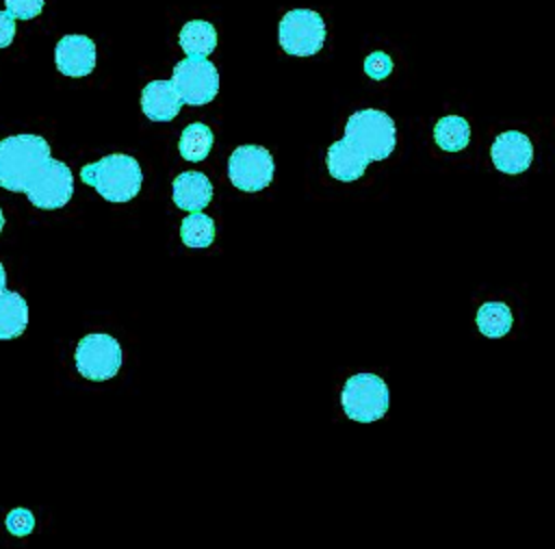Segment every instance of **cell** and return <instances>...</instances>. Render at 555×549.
<instances>
[{
    "label": "cell",
    "mask_w": 555,
    "mask_h": 549,
    "mask_svg": "<svg viewBox=\"0 0 555 549\" xmlns=\"http://www.w3.org/2000/svg\"><path fill=\"white\" fill-rule=\"evenodd\" d=\"M0 187L26 193L39 210H56L74 195V174L63 161L52 158L43 137L13 135L0 141Z\"/></svg>",
    "instance_id": "6da1fadb"
},
{
    "label": "cell",
    "mask_w": 555,
    "mask_h": 549,
    "mask_svg": "<svg viewBox=\"0 0 555 549\" xmlns=\"http://www.w3.org/2000/svg\"><path fill=\"white\" fill-rule=\"evenodd\" d=\"M397 145L392 117L377 108H360L347 117L343 139L325 152V165L334 180L353 182L375 161H386Z\"/></svg>",
    "instance_id": "7a4b0ae2"
},
{
    "label": "cell",
    "mask_w": 555,
    "mask_h": 549,
    "mask_svg": "<svg viewBox=\"0 0 555 549\" xmlns=\"http://www.w3.org/2000/svg\"><path fill=\"white\" fill-rule=\"evenodd\" d=\"M80 180L85 184H91L106 202L121 204L139 195L143 184V171L134 156L115 152L85 165L80 169Z\"/></svg>",
    "instance_id": "3957f363"
},
{
    "label": "cell",
    "mask_w": 555,
    "mask_h": 549,
    "mask_svg": "<svg viewBox=\"0 0 555 549\" xmlns=\"http://www.w3.org/2000/svg\"><path fill=\"white\" fill-rule=\"evenodd\" d=\"M343 412L358 423H373L388 412V384L375 373H356L347 378L340 391Z\"/></svg>",
    "instance_id": "277c9868"
},
{
    "label": "cell",
    "mask_w": 555,
    "mask_h": 549,
    "mask_svg": "<svg viewBox=\"0 0 555 549\" xmlns=\"http://www.w3.org/2000/svg\"><path fill=\"white\" fill-rule=\"evenodd\" d=\"M325 22L312 9H291L282 15L278 26L280 48L291 56H312L325 43Z\"/></svg>",
    "instance_id": "5b68a950"
},
{
    "label": "cell",
    "mask_w": 555,
    "mask_h": 549,
    "mask_svg": "<svg viewBox=\"0 0 555 549\" xmlns=\"http://www.w3.org/2000/svg\"><path fill=\"white\" fill-rule=\"evenodd\" d=\"M74 362L78 373L85 380L104 382L119 373L124 362V352L115 336L104 332H93L78 341L74 352Z\"/></svg>",
    "instance_id": "8992f818"
},
{
    "label": "cell",
    "mask_w": 555,
    "mask_h": 549,
    "mask_svg": "<svg viewBox=\"0 0 555 549\" xmlns=\"http://www.w3.org/2000/svg\"><path fill=\"white\" fill-rule=\"evenodd\" d=\"M182 100L189 106H204L215 100L219 91V72L208 59L186 56L173 65L169 78Z\"/></svg>",
    "instance_id": "52a82bcc"
},
{
    "label": "cell",
    "mask_w": 555,
    "mask_h": 549,
    "mask_svg": "<svg viewBox=\"0 0 555 549\" xmlns=\"http://www.w3.org/2000/svg\"><path fill=\"white\" fill-rule=\"evenodd\" d=\"M273 156L262 145H238L228 158V178L236 189L245 193H258L267 189L273 180Z\"/></svg>",
    "instance_id": "ba28073f"
},
{
    "label": "cell",
    "mask_w": 555,
    "mask_h": 549,
    "mask_svg": "<svg viewBox=\"0 0 555 549\" xmlns=\"http://www.w3.org/2000/svg\"><path fill=\"white\" fill-rule=\"evenodd\" d=\"M490 158L499 171L518 176L527 171L533 163V143L525 132L505 130L494 139L490 148Z\"/></svg>",
    "instance_id": "9c48e42d"
},
{
    "label": "cell",
    "mask_w": 555,
    "mask_h": 549,
    "mask_svg": "<svg viewBox=\"0 0 555 549\" xmlns=\"http://www.w3.org/2000/svg\"><path fill=\"white\" fill-rule=\"evenodd\" d=\"M54 63L63 76L82 78L95 69V43L87 35H65L54 48Z\"/></svg>",
    "instance_id": "30bf717a"
},
{
    "label": "cell",
    "mask_w": 555,
    "mask_h": 549,
    "mask_svg": "<svg viewBox=\"0 0 555 549\" xmlns=\"http://www.w3.org/2000/svg\"><path fill=\"white\" fill-rule=\"evenodd\" d=\"M182 100L171 80H150L141 91V111L152 122H171L178 117Z\"/></svg>",
    "instance_id": "8fae6325"
},
{
    "label": "cell",
    "mask_w": 555,
    "mask_h": 549,
    "mask_svg": "<svg viewBox=\"0 0 555 549\" xmlns=\"http://www.w3.org/2000/svg\"><path fill=\"white\" fill-rule=\"evenodd\" d=\"M171 197L186 213L202 210L212 200V182L202 171H182L171 182Z\"/></svg>",
    "instance_id": "7c38bea8"
},
{
    "label": "cell",
    "mask_w": 555,
    "mask_h": 549,
    "mask_svg": "<svg viewBox=\"0 0 555 549\" xmlns=\"http://www.w3.org/2000/svg\"><path fill=\"white\" fill-rule=\"evenodd\" d=\"M28 325V304L17 291L0 293V341L17 339Z\"/></svg>",
    "instance_id": "4fadbf2b"
},
{
    "label": "cell",
    "mask_w": 555,
    "mask_h": 549,
    "mask_svg": "<svg viewBox=\"0 0 555 549\" xmlns=\"http://www.w3.org/2000/svg\"><path fill=\"white\" fill-rule=\"evenodd\" d=\"M178 41L186 56L208 59V54L217 48V30L206 20H191L182 26Z\"/></svg>",
    "instance_id": "5bb4252c"
},
{
    "label": "cell",
    "mask_w": 555,
    "mask_h": 549,
    "mask_svg": "<svg viewBox=\"0 0 555 549\" xmlns=\"http://www.w3.org/2000/svg\"><path fill=\"white\" fill-rule=\"evenodd\" d=\"M434 141L444 152H460L470 143V124L460 115H444L434 124Z\"/></svg>",
    "instance_id": "9a60e30c"
},
{
    "label": "cell",
    "mask_w": 555,
    "mask_h": 549,
    "mask_svg": "<svg viewBox=\"0 0 555 549\" xmlns=\"http://www.w3.org/2000/svg\"><path fill=\"white\" fill-rule=\"evenodd\" d=\"M212 143H215L212 130L202 122H193L182 130L180 141H178V150H180V156L184 161L202 163L210 154Z\"/></svg>",
    "instance_id": "2e32d148"
},
{
    "label": "cell",
    "mask_w": 555,
    "mask_h": 549,
    "mask_svg": "<svg viewBox=\"0 0 555 549\" xmlns=\"http://www.w3.org/2000/svg\"><path fill=\"white\" fill-rule=\"evenodd\" d=\"M477 328L488 339H501L512 330L514 315L507 304L503 302H486L477 310Z\"/></svg>",
    "instance_id": "e0dca14e"
},
{
    "label": "cell",
    "mask_w": 555,
    "mask_h": 549,
    "mask_svg": "<svg viewBox=\"0 0 555 549\" xmlns=\"http://www.w3.org/2000/svg\"><path fill=\"white\" fill-rule=\"evenodd\" d=\"M180 239L186 247H208L215 241V219L202 210L189 213L180 224Z\"/></svg>",
    "instance_id": "ac0fdd59"
},
{
    "label": "cell",
    "mask_w": 555,
    "mask_h": 549,
    "mask_svg": "<svg viewBox=\"0 0 555 549\" xmlns=\"http://www.w3.org/2000/svg\"><path fill=\"white\" fill-rule=\"evenodd\" d=\"M35 527V516L30 510L26 508H15L7 514V529L13 534V536H28Z\"/></svg>",
    "instance_id": "d6986e66"
},
{
    "label": "cell",
    "mask_w": 555,
    "mask_h": 549,
    "mask_svg": "<svg viewBox=\"0 0 555 549\" xmlns=\"http://www.w3.org/2000/svg\"><path fill=\"white\" fill-rule=\"evenodd\" d=\"M4 4L13 20H33L43 11L46 0H4Z\"/></svg>",
    "instance_id": "ffe728a7"
},
{
    "label": "cell",
    "mask_w": 555,
    "mask_h": 549,
    "mask_svg": "<svg viewBox=\"0 0 555 549\" xmlns=\"http://www.w3.org/2000/svg\"><path fill=\"white\" fill-rule=\"evenodd\" d=\"M392 72V59L386 52H371L364 59V74L373 80H382Z\"/></svg>",
    "instance_id": "44dd1931"
},
{
    "label": "cell",
    "mask_w": 555,
    "mask_h": 549,
    "mask_svg": "<svg viewBox=\"0 0 555 549\" xmlns=\"http://www.w3.org/2000/svg\"><path fill=\"white\" fill-rule=\"evenodd\" d=\"M13 39H15V20L7 11H0V48H7Z\"/></svg>",
    "instance_id": "7402d4cb"
},
{
    "label": "cell",
    "mask_w": 555,
    "mask_h": 549,
    "mask_svg": "<svg viewBox=\"0 0 555 549\" xmlns=\"http://www.w3.org/2000/svg\"><path fill=\"white\" fill-rule=\"evenodd\" d=\"M7 289V271H4V265L0 263V293Z\"/></svg>",
    "instance_id": "603a6c76"
},
{
    "label": "cell",
    "mask_w": 555,
    "mask_h": 549,
    "mask_svg": "<svg viewBox=\"0 0 555 549\" xmlns=\"http://www.w3.org/2000/svg\"><path fill=\"white\" fill-rule=\"evenodd\" d=\"M2 228H4V215H2V208H0V232H2Z\"/></svg>",
    "instance_id": "cb8c5ba5"
}]
</instances>
